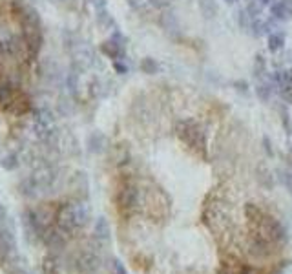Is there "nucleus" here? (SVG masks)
Returning a JSON list of instances; mask_svg holds the SVG:
<instances>
[{"label": "nucleus", "mask_w": 292, "mask_h": 274, "mask_svg": "<svg viewBox=\"0 0 292 274\" xmlns=\"http://www.w3.org/2000/svg\"><path fill=\"white\" fill-rule=\"evenodd\" d=\"M152 2H154V4H156V6H162V4H166V2H168V0H152Z\"/></svg>", "instance_id": "obj_12"}, {"label": "nucleus", "mask_w": 292, "mask_h": 274, "mask_svg": "<svg viewBox=\"0 0 292 274\" xmlns=\"http://www.w3.org/2000/svg\"><path fill=\"white\" fill-rule=\"evenodd\" d=\"M141 70L146 71V73H157L159 66H157V62L154 59H144L143 62H141Z\"/></svg>", "instance_id": "obj_9"}, {"label": "nucleus", "mask_w": 292, "mask_h": 274, "mask_svg": "<svg viewBox=\"0 0 292 274\" xmlns=\"http://www.w3.org/2000/svg\"><path fill=\"white\" fill-rule=\"evenodd\" d=\"M177 134L181 135L183 139L186 141L188 145L194 147H203V132L199 126L192 121H181L177 124Z\"/></svg>", "instance_id": "obj_4"}, {"label": "nucleus", "mask_w": 292, "mask_h": 274, "mask_svg": "<svg viewBox=\"0 0 292 274\" xmlns=\"http://www.w3.org/2000/svg\"><path fill=\"white\" fill-rule=\"evenodd\" d=\"M86 217H88V212L80 205H64L57 214L58 225L66 230L77 229L80 225H84Z\"/></svg>", "instance_id": "obj_3"}, {"label": "nucleus", "mask_w": 292, "mask_h": 274, "mask_svg": "<svg viewBox=\"0 0 292 274\" xmlns=\"http://www.w3.org/2000/svg\"><path fill=\"white\" fill-rule=\"evenodd\" d=\"M101 50L106 57H110L111 61H121L124 57V44H121V40H117V37L113 35V38L103 42Z\"/></svg>", "instance_id": "obj_5"}, {"label": "nucleus", "mask_w": 292, "mask_h": 274, "mask_svg": "<svg viewBox=\"0 0 292 274\" xmlns=\"http://www.w3.org/2000/svg\"><path fill=\"white\" fill-rule=\"evenodd\" d=\"M20 28H22V37H24V46L33 57L39 55L42 48V26L37 11L31 7H24L20 13Z\"/></svg>", "instance_id": "obj_1"}, {"label": "nucleus", "mask_w": 292, "mask_h": 274, "mask_svg": "<svg viewBox=\"0 0 292 274\" xmlns=\"http://www.w3.org/2000/svg\"><path fill=\"white\" fill-rule=\"evenodd\" d=\"M261 4H268V2H270V0H260Z\"/></svg>", "instance_id": "obj_13"}, {"label": "nucleus", "mask_w": 292, "mask_h": 274, "mask_svg": "<svg viewBox=\"0 0 292 274\" xmlns=\"http://www.w3.org/2000/svg\"><path fill=\"white\" fill-rule=\"evenodd\" d=\"M272 15L276 19H289V15H291V4L287 0H278L272 6Z\"/></svg>", "instance_id": "obj_6"}, {"label": "nucleus", "mask_w": 292, "mask_h": 274, "mask_svg": "<svg viewBox=\"0 0 292 274\" xmlns=\"http://www.w3.org/2000/svg\"><path fill=\"white\" fill-rule=\"evenodd\" d=\"M115 70L121 71V73H126V66H124V64H119V61H115Z\"/></svg>", "instance_id": "obj_10"}, {"label": "nucleus", "mask_w": 292, "mask_h": 274, "mask_svg": "<svg viewBox=\"0 0 292 274\" xmlns=\"http://www.w3.org/2000/svg\"><path fill=\"white\" fill-rule=\"evenodd\" d=\"M91 2L97 9H104V0H91Z\"/></svg>", "instance_id": "obj_11"}, {"label": "nucleus", "mask_w": 292, "mask_h": 274, "mask_svg": "<svg viewBox=\"0 0 292 274\" xmlns=\"http://www.w3.org/2000/svg\"><path fill=\"white\" fill-rule=\"evenodd\" d=\"M33 130L39 135L40 139H52L55 132H57V122H55V115L52 110L48 108H37L33 114Z\"/></svg>", "instance_id": "obj_2"}, {"label": "nucleus", "mask_w": 292, "mask_h": 274, "mask_svg": "<svg viewBox=\"0 0 292 274\" xmlns=\"http://www.w3.org/2000/svg\"><path fill=\"white\" fill-rule=\"evenodd\" d=\"M0 165L4 166L6 170H13V168H17V166H19V157H17L15 153H7L6 157L0 161Z\"/></svg>", "instance_id": "obj_7"}, {"label": "nucleus", "mask_w": 292, "mask_h": 274, "mask_svg": "<svg viewBox=\"0 0 292 274\" xmlns=\"http://www.w3.org/2000/svg\"><path fill=\"white\" fill-rule=\"evenodd\" d=\"M281 46H283V37H281L279 33H272V35L268 37V48L272 51H278Z\"/></svg>", "instance_id": "obj_8"}]
</instances>
